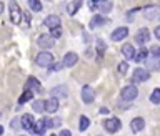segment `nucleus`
Returning a JSON list of instances; mask_svg holds the SVG:
<instances>
[{
    "label": "nucleus",
    "instance_id": "nucleus-36",
    "mask_svg": "<svg viewBox=\"0 0 160 136\" xmlns=\"http://www.w3.org/2000/svg\"><path fill=\"white\" fill-rule=\"evenodd\" d=\"M62 68H63L62 63H55L53 67H52V72H58V70H62Z\"/></svg>",
    "mask_w": 160,
    "mask_h": 136
},
{
    "label": "nucleus",
    "instance_id": "nucleus-17",
    "mask_svg": "<svg viewBox=\"0 0 160 136\" xmlns=\"http://www.w3.org/2000/svg\"><path fill=\"white\" fill-rule=\"evenodd\" d=\"M145 128V120L143 118H133L132 123H130V129H132L133 133H140L142 129Z\"/></svg>",
    "mask_w": 160,
    "mask_h": 136
},
{
    "label": "nucleus",
    "instance_id": "nucleus-35",
    "mask_svg": "<svg viewBox=\"0 0 160 136\" xmlns=\"http://www.w3.org/2000/svg\"><path fill=\"white\" fill-rule=\"evenodd\" d=\"M60 35H62V30H60V28H53V30H52V37H53V38H58Z\"/></svg>",
    "mask_w": 160,
    "mask_h": 136
},
{
    "label": "nucleus",
    "instance_id": "nucleus-40",
    "mask_svg": "<svg viewBox=\"0 0 160 136\" xmlns=\"http://www.w3.org/2000/svg\"><path fill=\"white\" fill-rule=\"evenodd\" d=\"M2 134H3V128H2V126H0V136H2Z\"/></svg>",
    "mask_w": 160,
    "mask_h": 136
},
{
    "label": "nucleus",
    "instance_id": "nucleus-37",
    "mask_svg": "<svg viewBox=\"0 0 160 136\" xmlns=\"http://www.w3.org/2000/svg\"><path fill=\"white\" fill-rule=\"evenodd\" d=\"M155 38H157V40H160V25H158L157 28H155Z\"/></svg>",
    "mask_w": 160,
    "mask_h": 136
},
{
    "label": "nucleus",
    "instance_id": "nucleus-5",
    "mask_svg": "<svg viewBox=\"0 0 160 136\" xmlns=\"http://www.w3.org/2000/svg\"><path fill=\"white\" fill-rule=\"evenodd\" d=\"M120 126H122V123H120L118 118H108L103 121V128L107 129V133H117Z\"/></svg>",
    "mask_w": 160,
    "mask_h": 136
},
{
    "label": "nucleus",
    "instance_id": "nucleus-30",
    "mask_svg": "<svg viewBox=\"0 0 160 136\" xmlns=\"http://www.w3.org/2000/svg\"><path fill=\"white\" fill-rule=\"evenodd\" d=\"M107 52V45H105L103 40H97V53L98 55H103Z\"/></svg>",
    "mask_w": 160,
    "mask_h": 136
},
{
    "label": "nucleus",
    "instance_id": "nucleus-20",
    "mask_svg": "<svg viewBox=\"0 0 160 136\" xmlns=\"http://www.w3.org/2000/svg\"><path fill=\"white\" fill-rule=\"evenodd\" d=\"M122 55H123L127 60H133V57H135V48H133V45H130V43L122 45Z\"/></svg>",
    "mask_w": 160,
    "mask_h": 136
},
{
    "label": "nucleus",
    "instance_id": "nucleus-3",
    "mask_svg": "<svg viewBox=\"0 0 160 136\" xmlns=\"http://www.w3.org/2000/svg\"><path fill=\"white\" fill-rule=\"evenodd\" d=\"M10 20L13 22V25H18L22 22V12H20L17 0H10Z\"/></svg>",
    "mask_w": 160,
    "mask_h": 136
},
{
    "label": "nucleus",
    "instance_id": "nucleus-31",
    "mask_svg": "<svg viewBox=\"0 0 160 136\" xmlns=\"http://www.w3.org/2000/svg\"><path fill=\"white\" fill-rule=\"evenodd\" d=\"M110 10H112V3H110V2L105 0V2L100 3V12H102V13H108Z\"/></svg>",
    "mask_w": 160,
    "mask_h": 136
},
{
    "label": "nucleus",
    "instance_id": "nucleus-21",
    "mask_svg": "<svg viewBox=\"0 0 160 136\" xmlns=\"http://www.w3.org/2000/svg\"><path fill=\"white\" fill-rule=\"evenodd\" d=\"M107 23V18L102 17V15H93V18L90 20V27L92 28H98V27H102V25Z\"/></svg>",
    "mask_w": 160,
    "mask_h": 136
},
{
    "label": "nucleus",
    "instance_id": "nucleus-18",
    "mask_svg": "<svg viewBox=\"0 0 160 136\" xmlns=\"http://www.w3.org/2000/svg\"><path fill=\"white\" fill-rule=\"evenodd\" d=\"M82 5H83V0H72V2L67 5V13L68 15H75L80 10Z\"/></svg>",
    "mask_w": 160,
    "mask_h": 136
},
{
    "label": "nucleus",
    "instance_id": "nucleus-8",
    "mask_svg": "<svg viewBox=\"0 0 160 136\" xmlns=\"http://www.w3.org/2000/svg\"><path fill=\"white\" fill-rule=\"evenodd\" d=\"M127 35H128V28L127 27H118V28H115L113 32H112L110 38H112L113 42H120V40L127 38Z\"/></svg>",
    "mask_w": 160,
    "mask_h": 136
},
{
    "label": "nucleus",
    "instance_id": "nucleus-25",
    "mask_svg": "<svg viewBox=\"0 0 160 136\" xmlns=\"http://www.w3.org/2000/svg\"><path fill=\"white\" fill-rule=\"evenodd\" d=\"M88 126H90V120L85 116V115H83V116H80V121H78V129H80V131H85Z\"/></svg>",
    "mask_w": 160,
    "mask_h": 136
},
{
    "label": "nucleus",
    "instance_id": "nucleus-11",
    "mask_svg": "<svg viewBox=\"0 0 160 136\" xmlns=\"http://www.w3.org/2000/svg\"><path fill=\"white\" fill-rule=\"evenodd\" d=\"M25 88L32 90L33 93H42V85L38 83V80L35 78V77H28L27 83H25Z\"/></svg>",
    "mask_w": 160,
    "mask_h": 136
},
{
    "label": "nucleus",
    "instance_id": "nucleus-23",
    "mask_svg": "<svg viewBox=\"0 0 160 136\" xmlns=\"http://www.w3.org/2000/svg\"><path fill=\"white\" fill-rule=\"evenodd\" d=\"M32 98H33V91H32V90H27V88H25V91L22 93V96L18 98V105L27 103V101H30Z\"/></svg>",
    "mask_w": 160,
    "mask_h": 136
},
{
    "label": "nucleus",
    "instance_id": "nucleus-24",
    "mask_svg": "<svg viewBox=\"0 0 160 136\" xmlns=\"http://www.w3.org/2000/svg\"><path fill=\"white\" fill-rule=\"evenodd\" d=\"M62 124L60 118H45V126L47 128H58Z\"/></svg>",
    "mask_w": 160,
    "mask_h": 136
},
{
    "label": "nucleus",
    "instance_id": "nucleus-13",
    "mask_svg": "<svg viewBox=\"0 0 160 136\" xmlns=\"http://www.w3.org/2000/svg\"><path fill=\"white\" fill-rule=\"evenodd\" d=\"M43 105H45V111H47V113H55L58 110V98L52 96V98L45 100Z\"/></svg>",
    "mask_w": 160,
    "mask_h": 136
},
{
    "label": "nucleus",
    "instance_id": "nucleus-12",
    "mask_svg": "<svg viewBox=\"0 0 160 136\" xmlns=\"http://www.w3.org/2000/svg\"><path fill=\"white\" fill-rule=\"evenodd\" d=\"M77 62H78V55L75 52H68V53H65L62 65H63V67H67V68H70V67H73Z\"/></svg>",
    "mask_w": 160,
    "mask_h": 136
},
{
    "label": "nucleus",
    "instance_id": "nucleus-19",
    "mask_svg": "<svg viewBox=\"0 0 160 136\" xmlns=\"http://www.w3.org/2000/svg\"><path fill=\"white\" fill-rule=\"evenodd\" d=\"M45 118L43 120H38L37 123H33L32 124V128H30V131H32L33 134H43L45 133Z\"/></svg>",
    "mask_w": 160,
    "mask_h": 136
},
{
    "label": "nucleus",
    "instance_id": "nucleus-32",
    "mask_svg": "<svg viewBox=\"0 0 160 136\" xmlns=\"http://www.w3.org/2000/svg\"><path fill=\"white\" fill-rule=\"evenodd\" d=\"M117 70H118V73H120V75H125V73H127V70H128V63H127V62H122V63H118Z\"/></svg>",
    "mask_w": 160,
    "mask_h": 136
},
{
    "label": "nucleus",
    "instance_id": "nucleus-34",
    "mask_svg": "<svg viewBox=\"0 0 160 136\" xmlns=\"http://www.w3.org/2000/svg\"><path fill=\"white\" fill-rule=\"evenodd\" d=\"M10 128H12V129H18L20 128V118H13V121L10 123Z\"/></svg>",
    "mask_w": 160,
    "mask_h": 136
},
{
    "label": "nucleus",
    "instance_id": "nucleus-38",
    "mask_svg": "<svg viewBox=\"0 0 160 136\" xmlns=\"http://www.w3.org/2000/svg\"><path fill=\"white\" fill-rule=\"evenodd\" d=\"M60 136H72V133L68 129H63V131H60Z\"/></svg>",
    "mask_w": 160,
    "mask_h": 136
},
{
    "label": "nucleus",
    "instance_id": "nucleus-22",
    "mask_svg": "<svg viewBox=\"0 0 160 136\" xmlns=\"http://www.w3.org/2000/svg\"><path fill=\"white\" fill-rule=\"evenodd\" d=\"M33 124V116L32 115H23L22 118H20V126H22L23 129H30Z\"/></svg>",
    "mask_w": 160,
    "mask_h": 136
},
{
    "label": "nucleus",
    "instance_id": "nucleus-41",
    "mask_svg": "<svg viewBox=\"0 0 160 136\" xmlns=\"http://www.w3.org/2000/svg\"><path fill=\"white\" fill-rule=\"evenodd\" d=\"M0 118H2V113H0Z\"/></svg>",
    "mask_w": 160,
    "mask_h": 136
},
{
    "label": "nucleus",
    "instance_id": "nucleus-2",
    "mask_svg": "<svg viewBox=\"0 0 160 136\" xmlns=\"http://www.w3.org/2000/svg\"><path fill=\"white\" fill-rule=\"evenodd\" d=\"M35 63L38 65V67L42 68H48L53 65V55L48 53V52H40L37 55V58H35Z\"/></svg>",
    "mask_w": 160,
    "mask_h": 136
},
{
    "label": "nucleus",
    "instance_id": "nucleus-16",
    "mask_svg": "<svg viewBox=\"0 0 160 136\" xmlns=\"http://www.w3.org/2000/svg\"><path fill=\"white\" fill-rule=\"evenodd\" d=\"M143 17L147 18V20H155V18H158V17H160V8L155 7V5H152V7H147V8H145Z\"/></svg>",
    "mask_w": 160,
    "mask_h": 136
},
{
    "label": "nucleus",
    "instance_id": "nucleus-42",
    "mask_svg": "<svg viewBox=\"0 0 160 136\" xmlns=\"http://www.w3.org/2000/svg\"><path fill=\"white\" fill-rule=\"evenodd\" d=\"M50 136H55V134H50Z\"/></svg>",
    "mask_w": 160,
    "mask_h": 136
},
{
    "label": "nucleus",
    "instance_id": "nucleus-29",
    "mask_svg": "<svg viewBox=\"0 0 160 136\" xmlns=\"http://www.w3.org/2000/svg\"><path fill=\"white\" fill-rule=\"evenodd\" d=\"M135 60H137V62H143L145 58H148V52L145 48H142L140 50V52H135V57H133Z\"/></svg>",
    "mask_w": 160,
    "mask_h": 136
},
{
    "label": "nucleus",
    "instance_id": "nucleus-33",
    "mask_svg": "<svg viewBox=\"0 0 160 136\" xmlns=\"http://www.w3.org/2000/svg\"><path fill=\"white\" fill-rule=\"evenodd\" d=\"M150 53H152L155 58H160V47H158V45L152 47V48H150Z\"/></svg>",
    "mask_w": 160,
    "mask_h": 136
},
{
    "label": "nucleus",
    "instance_id": "nucleus-39",
    "mask_svg": "<svg viewBox=\"0 0 160 136\" xmlns=\"http://www.w3.org/2000/svg\"><path fill=\"white\" fill-rule=\"evenodd\" d=\"M3 7H5V5H3V2H0V13L3 12Z\"/></svg>",
    "mask_w": 160,
    "mask_h": 136
},
{
    "label": "nucleus",
    "instance_id": "nucleus-9",
    "mask_svg": "<svg viewBox=\"0 0 160 136\" xmlns=\"http://www.w3.org/2000/svg\"><path fill=\"white\" fill-rule=\"evenodd\" d=\"M150 40V32L147 28H140L137 33H135V43L137 45H145Z\"/></svg>",
    "mask_w": 160,
    "mask_h": 136
},
{
    "label": "nucleus",
    "instance_id": "nucleus-26",
    "mask_svg": "<svg viewBox=\"0 0 160 136\" xmlns=\"http://www.w3.org/2000/svg\"><path fill=\"white\" fill-rule=\"evenodd\" d=\"M32 108H33V111H37V113H43V111H45V105H43V100H37V101H33Z\"/></svg>",
    "mask_w": 160,
    "mask_h": 136
},
{
    "label": "nucleus",
    "instance_id": "nucleus-6",
    "mask_svg": "<svg viewBox=\"0 0 160 136\" xmlns=\"http://www.w3.org/2000/svg\"><path fill=\"white\" fill-rule=\"evenodd\" d=\"M53 42H55V38L48 33H42V35H38V38H37V43H38L40 48H52Z\"/></svg>",
    "mask_w": 160,
    "mask_h": 136
},
{
    "label": "nucleus",
    "instance_id": "nucleus-7",
    "mask_svg": "<svg viewBox=\"0 0 160 136\" xmlns=\"http://www.w3.org/2000/svg\"><path fill=\"white\" fill-rule=\"evenodd\" d=\"M80 96H82L83 103H93L95 100V91L92 87H88V85H85V87L82 88V93H80Z\"/></svg>",
    "mask_w": 160,
    "mask_h": 136
},
{
    "label": "nucleus",
    "instance_id": "nucleus-1",
    "mask_svg": "<svg viewBox=\"0 0 160 136\" xmlns=\"http://www.w3.org/2000/svg\"><path fill=\"white\" fill-rule=\"evenodd\" d=\"M137 96H138V90L135 85H127L120 90V100L122 101H133Z\"/></svg>",
    "mask_w": 160,
    "mask_h": 136
},
{
    "label": "nucleus",
    "instance_id": "nucleus-10",
    "mask_svg": "<svg viewBox=\"0 0 160 136\" xmlns=\"http://www.w3.org/2000/svg\"><path fill=\"white\" fill-rule=\"evenodd\" d=\"M60 17L58 15H48L47 18L43 20V25L47 28H50V30H53V28H60Z\"/></svg>",
    "mask_w": 160,
    "mask_h": 136
},
{
    "label": "nucleus",
    "instance_id": "nucleus-4",
    "mask_svg": "<svg viewBox=\"0 0 160 136\" xmlns=\"http://www.w3.org/2000/svg\"><path fill=\"white\" fill-rule=\"evenodd\" d=\"M148 78H150L148 70H145V68H135V70H133L132 80H133L135 83H143V82H147Z\"/></svg>",
    "mask_w": 160,
    "mask_h": 136
},
{
    "label": "nucleus",
    "instance_id": "nucleus-15",
    "mask_svg": "<svg viewBox=\"0 0 160 136\" xmlns=\"http://www.w3.org/2000/svg\"><path fill=\"white\" fill-rule=\"evenodd\" d=\"M68 95V88L65 85H58V87L52 88V96L53 98H67Z\"/></svg>",
    "mask_w": 160,
    "mask_h": 136
},
{
    "label": "nucleus",
    "instance_id": "nucleus-27",
    "mask_svg": "<svg viewBox=\"0 0 160 136\" xmlns=\"http://www.w3.org/2000/svg\"><path fill=\"white\" fill-rule=\"evenodd\" d=\"M28 5L33 12H42V8H43V5L40 3V0H28Z\"/></svg>",
    "mask_w": 160,
    "mask_h": 136
},
{
    "label": "nucleus",
    "instance_id": "nucleus-28",
    "mask_svg": "<svg viewBox=\"0 0 160 136\" xmlns=\"http://www.w3.org/2000/svg\"><path fill=\"white\" fill-rule=\"evenodd\" d=\"M150 101L153 105H160V88H155L150 95Z\"/></svg>",
    "mask_w": 160,
    "mask_h": 136
},
{
    "label": "nucleus",
    "instance_id": "nucleus-14",
    "mask_svg": "<svg viewBox=\"0 0 160 136\" xmlns=\"http://www.w3.org/2000/svg\"><path fill=\"white\" fill-rule=\"evenodd\" d=\"M145 67H147L148 72H158L160 70V58H145Z\"/></svg>",
    "mask_w": 160,
    "mask_h": 136
}]
</instances>
